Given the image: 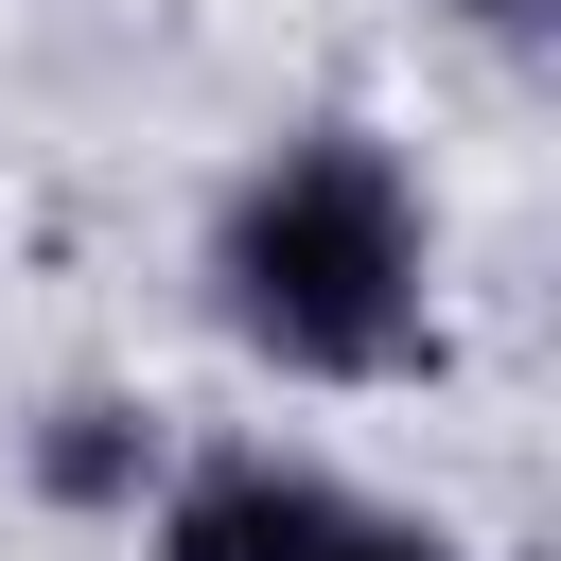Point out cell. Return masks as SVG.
Segmentation results:
<instances>
[{
  "label": "cell",
  "instance_id": "2",
  "mask_svg": "<svg viewBox=\"0 0 561 561\" xmlns=\"http://www.w3.org/2000/svg\"><path fill=\"white\" fill-rule=\"evenodd\" d=\"M333 526H351V473L298 438H175L158 491L123 508L140 561H316Z\"/></svg>",
  "mask_w": 561,
  "mask_h": 561
},
{
  "label": "cell",
  "instance_id": "1",
  "mask_svg": "<svg viewBox=\"0 0 561 561\" xmlns=\"http://www.w3.org/2000/svg\"><path fill=\"white\" fill-rule=\"evenodd\" d=\"M193 298L210 333L298 386V403H351V386H403L438 351V193L386 123L316 105L280 140H245L210 175V228H193Z\"/></svg>",
  "mask_w": 561,
  "mask_h": 561
},
{
  "label": "cell",
  "instance_id": "3",
  "mask_svg": "<svg viewBox=\"0 0 561 561\" xmlns=\"http://www.w3.org/2000/svg\"><path fill=\"white\" fill-rule=\"evenodd\" d=\"M158 403H123V386H53V421H35V491L53 508H88V526H123L140 491H158Z\"/></svg>",
  "mask_w": 561,
  "mask_h": 561
},
{
  "label": "cell",
  "instance_id": "4",
  "mask_svg": "<svg viewBox=\"0 0 561 561\" xmlns=\"http://www.w3.org/2000/svg\"><path fill=\"white\" fill-rule=\"evenodd\" d=\"M316 561H473V543H456L438 508H386V491H351V526H333Z\"/></svg>",
  "mask_w": 561,
  "mask_h": 561
},
{
  "label": "cell",
  "instance_id": "5",
  "mask_svg": "<svg viewBox=\"0 0 561 561\" xmlns=\"http://www.w3.org/2000/svg\"><path fill=\"white\" fill-rule=\"evenodd\" d=\"M438 18H456L473 53H543V35H561V0H438Z\"/></svg>",
  "mask_w": 561,
  "mask_h": 561
}]
</instances>
